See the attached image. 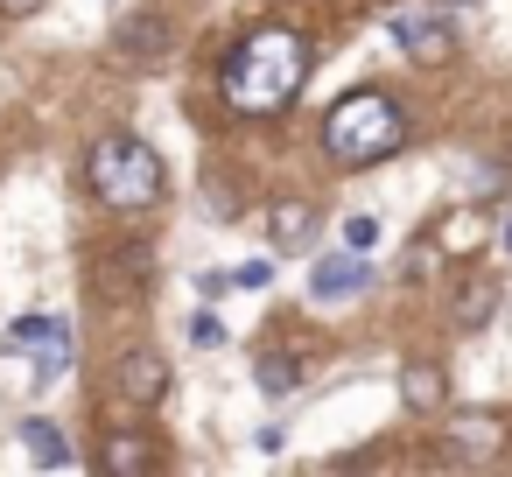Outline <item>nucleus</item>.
Segmentation results:
<instances>
[{
	"label": "nucleus",
	"mask_w": 512,
	"mask_h": 477,
	"mask_svg": "<svg viewBox=\"0 0 512 477\" xmlns=\"http://www.w3.org/2000/svg\"><path fill=\"white\" fill-rule=\"evenodd\" d=\"M302 78H309V43H302L295 29L267 22V29H253V36H239V43L225 50L218 99H225L239 120H274V113L295 106Z\"/></svg>",
	"instance_id": "obj_1"
},
{
	"label": "nucleus",
	"mask_w": 512,
	"mask_h": 477,
	"mask_svg": "<svg viewBox=\"0 0 512 477\" xmlns=\"http://www.w3.org/2000/svg\"><path fill=\"white\" fill-rule=\"evenodd\" d=\"M400 148H407V113L386 85H358L323 113V155L337 169H372Z\"/></svg>",
	"instance_id": "obj_2"
},
{
	"label": "nucleus",
	"mask_w": 512,
	"mask_h": 477,
	"mask_svg": "<svg viewBox=\"0 0 512 477\" xmlns=\"http://www.w3.org/2000/svg\"><path fill=\"white\" fill-rule=\"evenodd\" d=\"M85 183L120 218H141V211H155L169 197V169H162V155L141 134H99L85 148Z\"/></svg>",
	"instance_id": "obj_3"
},
{
	"label": "nucleus",
	"mask_w": 512,
	"mask_h": 477,
	"mask_svg": "<svg viewBox=\"0 0 512 477\" xmlns=\"http://www.w3.org/2000/svg\"><path fill=\"white\" fill-rule=\"evenodd\" d=\"M8 344L36 365V379H57L71 365V323H57V316H15Z\"/></svg>",
	"instance_id": "obj_4"
},
{
	"label": "nucleus",
	"mask_w": 512,
	"mask_h": 477,
	"mask_svg": "<svg viewBox=\"0 0 512 477\" xmlns=\"http://www.w3.org/2000/svg\"><path fill=\"white\" fill-rule=\"evenodd\" d=\"M386 29H393V43H400L414 64H442V57L456 50V29H449V15H435V8H400Z\"/></svg>",
	"instance_id": "obj_5"
},
{
	"label": "nucleus",
	"mask_w": 512,
	"mask_h": 477,
	"mask_svg": "<svg viewBox=\"0 0 512 477\" xmlns=\"http://www.w3.org/2000/svg\"><path fill=\"white\" fill-rule=\"evenodd\" d=\"M365 288H372V267H365V253H351V246L309 267V295H316V302H351V295H365Z\"/></svg>",
	"instance_id": "obj_6"
},
{
	"label": "nucleus",
	"mask_w": 512,
	"mask_h": 477,
	"mask_svg": "<svg viewBox=\"0 0 512 477\" xmlns=\"http://www.w3.org/2000/svg\"><path fill=\"white\" fill-rule=\"evenodd\" d=\"M113 379H120V393H127L134 407H162V400H169V358H162V351H127V358L113 365Z\"/></svg>",
	"instance_id": "obj_7"
},
{
	"label": "nucleus",
	"mask_w": 512,
	"mask_h": 477,
	"mask_svg": "<svg viewBox=\"0 0 512 477\" xmlns=\"http://www.w3.org/2000/svg\"><path fill=\"white\" fill-rule=\"evenodd\" d=\"M498 442H505L498 414H456L449 421V463H484V456H498Z\"/></svg>",
	"instance_id": "obj_8"
},
{
	"label": "nucleus",
	"mask_w": 512,
	"mask_h": 477,
	"mask_svg": "<svg viewBox=\"0 0 512 477\" xmlns=\"http://www.w3.org/2000/svg\"><path fill=\"white\" fill-rule=\"evenodd\" d=\"M400 407H407V414H442V407H449V372L428 365V358H414V365L400 372Z\"/></svg>",
	"instance_id": "obj_9"
},
{
	"label": "nucleus",
	"mask_w": 512,
	"mask_h": 477,
	"mask_svg": "<svg viewBox=\"0 0 512 477\" xmlns=\"http://www.w3.org/2000/svg\"><path fill=\"white\" fill-rule=\"evenodd\" d=\"M15 435H22V449H29L43 470H71V442H64V428H57V421H36V414H29Z\"/></svg>",
	"instance_id": "obj_10"
},
{
	"label": "nucleus",
	"mask_w": 512,
	"mask_h": 477,
	"mask_svg": "<svg viewBox=\"0 0 512 477\" xmlns=\"http://www.w3.org/2000/svg\"><path fill=\"white\" fill-rule=\"evenodd\" d=\"M253 386H260L267 400H288V393L302 386V358H288V351H260V365H253Z\"/></svg>",
	"instance_id": "obj_11"
},
{
	"label": "nucleus",
	"mask_w": 512,
	"mask_h": 477,
	"mask_svg": "<svg viewBox=\"0 0 512 477\" xmlns=\"http://www.w3.org/2000/svg\"><path fill=\"white\" fill-rule=\"evenodd\" d=\"M155 463H162V456H155L148 435H113V442H106V470H113V477H148Z\"/></svg>",
	"instance_id": "obj_12"
},
{
	"label": "nucleus",
	"mask_w": 512,
	"mask_h": 477,
	"mask_svg": "<svg viewBox=\"0 0 512 477\" xmlns=\"http://www.w3.org/2000/svg\"><path fill=\"white\" fill-rule=\"evenodd\" d=\"M127 57H162L169 50V22L162 15H134V22H120V36H113Z\"/></svg>",
	"instance_id": "obj_13"
},
{
	"label": "nucleus",
	"mask_w": 512,
	"mask_h": 477,
	"mask_svg": "<svg viewBox=\"0 0 512 477\" xmlns=\"http://www.w3.org/2000/svg\"><path fill=\"white\" fill-rule=\"evenodd\" d=\"M267 218H274V246H281V253H295V246L316 232V211H309V204H295V197H288V204H274Z\"/></svg>",
	"instance_id": "obj_14"
},
{
	"label": "nucleus",
	"mask_w": 512,
	"mask_h": 477,
	"mask_svg": "<svg viewBox=\"0 0 512 477\" xmlns=\"http://www.w3.org/2000/svg\"><path fill=\"white\" fill-rule=\"evenodd\" d=\"M491 309H498V281H491V274H477V281L456 295V323H463V330H484V323H491Z\"/></svg>",
	"instance_id": "obj_15"
},
{
	"label": "nucleus",
	"mask_w": 512,
	"mask_h": 477,
	"mask_svg": "<svg viewBox=\"0 0 512 477\" xmlns=\"http://www.w3.org/2000/svg\"><path fill=\"white\" fill-rule=\"evenodd\" d=\"M225 337H232V330L218 323V309H197V316H190V344H197V351H225Z\"/></svg>",
	"instance_id": "obj_16"
},
{
	"label": "nucleus",
	"mask_w": 512,
	"mask_h": 477,
	"mask_svg": "<svg viewBox=\"0 0 512 477\" xmlns=\"http://www.w3.org/2000/svg\"><path fill=\"white\" fill-rule=\"evenodd\" d=\"M344 246H351V253H372V246H379V218H365V211L344 218Z\"/></svg>",
	"instance_id": "obj_17"
},
{
	"label": "nucleus",
	"mask_w": 512,
	"mask_h": 477,
	"mask_svg": "<svg viewBox=\"0 0 512 477\" xmlns=\"http://www.w3.org/2000/svg\"><path fill=\"white\" fill-rule=\"evenodd\" d=\"M232 281H239V288H274V260H267V253H260V260H239Z\"/></svg>",
	"instance_id": "obj_18"
},
{
	"label": "nucleus",
	"mask_w": 512,
	"mask_h": 477,
	"mask_svg": "<svg viewBox=\"0 0 512 477\" xmlns=\"http://www.w3.org/2000/svg\"><path fill=\"white\" fill-rule=\"evenodd\" d=\"M232 288H239V281H232V274H211V267H204V274H197V295H204V302H218V295H232Z\"/></svg>",
	"instance_id": "obj_19"
},
{
	"label": "nucleus",
	"mask_w": 512,
	"mask_h": 477,
	"mask_svg": "<svg viewBox=\"0 0 512 477\" xmlns=\"http://www.w3.org/2000/svg\"><path fill=\"white\" fill-rule=\"evenodd\" d=\"M29 15H43V0H0V22H29Z\"/></svg>",
	"instance_id": "obj_20"
}]
</instances>
